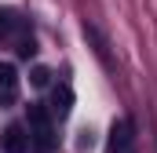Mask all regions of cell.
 <instances>
[{
	"label": "cell",
	"instance_id": "cell-1",
	"mask_svg": "<svg viewBox=\"0 0 157 153\" xmlns=\"http://www.w3.org/2000/svg\"><path fill=\"white\" fill-rule=\"evenodd\" d=\"M29 150L33 153H55L59 150V135L51 128V113L40 102H29Z\"/></svg>",
	"mask_w": 157,
	"mask_h": 153
},
{
	"label": "cell",
	"instance_id": "cell-2",
	"mask_svg": "<svg viewBox=\"0 0 157 153\" xmlns=\"http://www.w3.org/2000/svg\"><path fill=\"white\" fill-rule=\"evenodd\" d=\"M106 153H135V128L128 117H117L110 124V146Z\"/></svg>",
	"mask_w": 157,
	"mask_h": 153
},
{
	"label": "cell",
	"instance_id": "cell-3",
	"mask_svg": "<svg viewBox=\"0 0 157 153\" xmlns=\"http://www.w3.org/2000/svg\"><path fill=\"white\" fill-rule=\"evenodd\" d=\"M18 99V69L11 62H0V106H15Z\"/></svg>",
	"mask_w": 157,
	"mask_h": 153
},
{
	"label": "cell",
	"instance_id": "cell-4",
	"mask_svg": "<svg viewBox=\"0 0 157 153\" xmlns=\"http://www.w3.org/2000/svg\"><path fill=\"white\" fill-rule=\"evenodd\" d=\"M0 146H4V153H29V131L22 124H7L0 135Z\"/></svg>",
	"mask_w": 157,
	"mask_h": 153
},
{
	"label": "cell",
	"instance_id": "cell-5",
	"mask_svg": "<svg viewBox=\"0 0 157 153\" xmlns=\"http://www.w3.org/2000/svg\"><path fill=\"white\" fill-rule=\"evenodd\" d=\"M51 113L59 117V120H66V117L73 113V88L70 84H59L51 91Z\"/></svg>",
	"mask_w": 157,
	"mask_h": 153
},
{
	"label": "cell",
	"instance_id": "cell-6",
	"mask_svg": "<svg viewBox=\"0 0 157 153\" xmlns=\"http://www.w3.org/2000/svg\"><path fill=\"white\" fill-rule=\"evenodd\" d=\"M18 26H22V18H18L11 7H4V11H0V37H11Z\"/></svg>",
	"mask_w": 157,
	"mask_h": 153
},
{
	"label": "cell",
	"instance_id": "cell-7",
	"mask_svg": "<svg viewBox=\"0 0 157 153\" xmlns=\"http://www.w3.org/2000/svg\"><path fill=\"white\" fill-rule=\"evenodd\" d=\"M48 80H51V69L48 66H33L29 69V84L33 88H48Z\"/></svg>",
	"mask_w": 157,
	"mask_h": 153
},
{
	"label": "cell",
	"instance_id": "cell-8",
	"mask_svg": "<svg viewBox=\"0 0 157 153\" xmlns=\"http://www.w3.org/2000/svg\"><path fill=\"white\" fill-rule=\"evenodd\" d=\"M18 55H22V58H33V55H37V40H33V37L18 40Z\"/></svg>",
	"mask_w": 157,
	"mask_h": 153
}]
</instances>
